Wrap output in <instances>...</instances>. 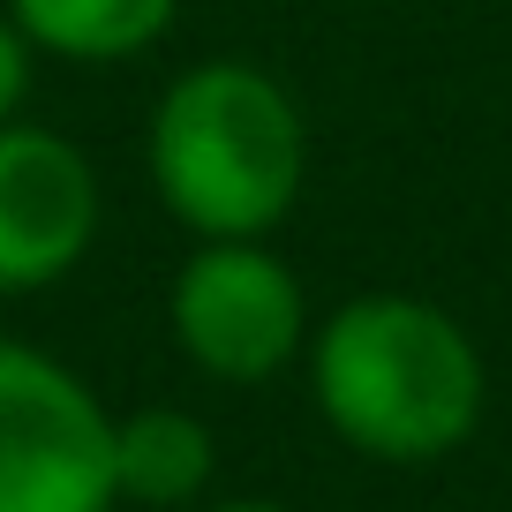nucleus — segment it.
Instances as JSON below:
<instances>
[{"mask_svg": "<svg viewBox=\"0 0 512 512\" xmlns=\"http://www.w3.org/2000/svg\"><path fill=\"white\" fill-rule=\"evenodd\" d=\"M309 392L339 445L392 467L445 460L482 422V354L460 317L415 294H354L309 332Z\"/></svg>", "mask_w": 512, "mask_h": 512, "instance_id": "nucleus-1", "label": "nucleus"}, {"mask_svg": "<svg viewBox=\"0 0 512 512\" xmlns=\"http://www.w3.org/2000/svg\"><path fill=\"white\" fill-rule=\"evenodd\" d=\"M159 204L196 241H272L309 181L294 91L256 61H196L166 83L144 128Z\"/></svg>", "mask_w": 512, "mask_h": 512, "instance_id": "nucleus-2", "label": "nucleus"}, {"mask_svg": "<svg viewBox=\"0 0 512 512\" xmlns=\"http://www.w3.org/2000/svg\"><path fill=\"white\" fill-rule=\"evenodd\" d=\"M113 415L68 362L0 339V512H113Z\"/></svg>", "mask_w": 512, "mask_h": 512, "instance_id": "nucleus-3", "label": "nucleus"}, {"mask_svg": "<svg viewBox=\"0 0 512 512\" xmlns=\"http://www.w3.org/2000/svg\"><path fill=\"white\" fill-rule=\"evenodd\" d=\"M166 324L219 384H272L309 347L302 279L264 241H196L166 294Z\"/></svg>", "mask_w": 512, "mask_h": 512, "instance_id": "nucleus-4", "label": "nucleus"}, {"mask_svg": "<svg viewBox=\"0 0 512 512\" xmlns=\"http://www.w3.org/2000/svg\"><path fill=\"white\" fill-rule=\"evenodd\" d=\"M106 219L98 166L76 136L38 121L0 128V294H46L76 272Z\"/></svg>", "mask_w": 512, "mask_h": 512, "instance_id": "nucleus-5", "label": "nucleus"}, {"mask_svg": "<svg viewBox=\"0 0 512 512\" xmlns=\"http://www.w3.org/2000/svg\"><path fill=\"white\" fill-rule=\"evenodd\" d=\"M219 475V445L189 407H136L113 422V497L151 512H189L204 505Z\"/></svg>", "mask_w": 512, "mask_h": 512, "instance_id": "nucleus-6", "label": "nucleus"}, {"mask_svg": "<svg viewBox=\"0 0 512 512\" xmlns=\"http://www.w3.org/2000/svg\"><path fill=\"white\" fill-rule=\"evenodd\" d=\"M174 16L181 0H8V23L46 61H76V68L136 61L174 31Z\"/></svg>", "mask_w": 512, "mask_h": 512, "instance_id": "nucleus-7", "label": "nucleus"}, {"mask_svg": "<svg viewBox=\"0 0 512 512\" xmlns=\"http://www.w3.org/2000/svg\"><path fill=\"white\" fill-rule=\"evenodd\" d=\"M31 68H38V46L8 23V8H0V128L23 121V98H31Z\"/></svg>", "mask_w": 512, "mask_h": 512, "instance_id": "nucleus-8", "label": "nucleus"}, {"mask_svg": "<svg viewBox=\"0 0 512 512\" xmlns=\"http://www.w3.org/2000/svg\"><path fill=\"white\" fill-rule=\"evenodd\" d=\"M189 512H287V505H264V497H219V505H189Z\"/></svg>", "mask_w": 512, "mask_h": 512, "instance_id": "nucleus-9", "label": "nucleus"}]
</instances>
